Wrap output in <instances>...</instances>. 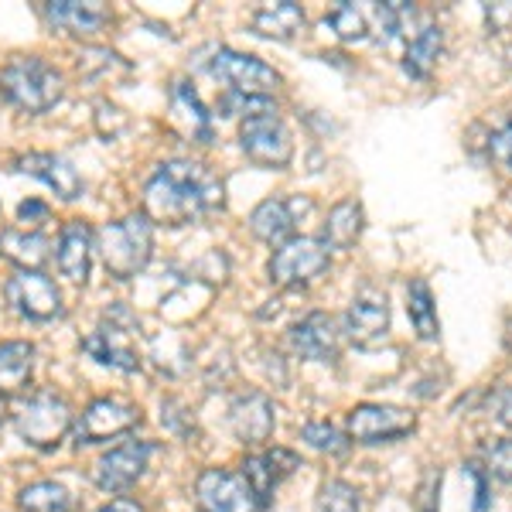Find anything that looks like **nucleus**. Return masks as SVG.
<instances>
[{"label": "nucleus", "mask_w": 512, "mask_h": 512, "mask_svg": "<svg viewBox=\"0 0 512 512\" xmlns=\"http://www.w3.org/2000/svg\"><path fill=\"white\" fill-rule=\"evenodd\" d=\"M127 72V62L120 59L117 52H110V48H93V52H86V59L79 62V72L82 76H106V72Z\"/></svg>", "instance_id": "obj_35"}, {"label": "nucleus", "mask_w": 512, "mask_h": 512, "mask_svg": "<svg viewBox=\"0 0 512 512\" xmlns=\"http://www.w3.org/2000/svg\"><path fill=\"white\" fill-rule=\"evenodd\" d=\"M195 499L202 512H260V499L239 472L205 468L195 482Z\"/></svg>", "instance_id": "obj_10"}, {"label": "nucleus", "mask_w": 512, "mask_h": 512, "mask_svg": "<svg viewBox=\"0 0 512 512\" xmlns=\"http://www.w3.org/2000/svg\"><path fill=\"white\" fill-rule=\"evenodd\" d=\"M0 86L11 106L24 113H48L65 96V79L38 55H14L0 72Z\"/></svg>", "instance_id": "obj_3"}, {"label": "nucleus", "mask_w": 512, "mask_h": 512, "mask_svg": "<svg viewBox=\"0 0 512 512\" xmlns=\"http://www.w3.org/2000/svg\"><path fill=\"white\" fill-rule=\"evenodd\" d=\"M373 18H376V38L383 41V45H390L393 38H400L403 31H407L410 18H414V7L403 4V0H393V4H376Z\"/></svg>", "instance_id": "obj_31"}, {"label": "nucleus", "mask_w": 512, "mask_h": 512, "mask_svg": "<svg viewBox=\"0 0 512 512\" xmlns=\"http://www.w3.org/2000/svg\"><path fill=\"white\" fill-rule=\"evenodd\" d=\"M318 512H362L359 492L349 482H342V478H332L318 492Z\"/></svg>", "instance_id": "obj_34"}, {"label": "nucleus", "mask_w": 512, "mask_h": 512, "mask_svg": "<svg viewBox=\"0 0 512 512\" xmlns=\"http://www.w3.org/2000/svg\"><path fill=\"white\" fill-rule=\"evenodd\" d=\"M362 229H366V212H362V202L355 198H345V202L332 205L325 219V229H321V243L328 250H352L359 243Z\"/></svg>", "instance_id": "obj_24"}, {"label": "nucleus", "mask_w": 512, "mask_h": 512, "mask_svg": "<svg viewBox=\"0 0 512 512\" xmlns=\"http://www.w3.org/2000/svg\"><path fill=\"white\" fill-rule=\"evenodd\" d=\"M31 373H35V345L24 338L0 342V400H11L28 390Z\"/></svg>", "instance_id": "obj_23"}, {"label": "nucleus", "mask_w": 512, "mask_h": 512, "mask_svg": "<svg viewBox=\"0 0 512 512\" xmlns=\"http://www.w3.org/2000/svg\"><path fill=\"white\" fill-rule=\"evenodd\" d=\"M229 427H233L236 441H243V444L270 441V434H274V427H277L270 396L260 393V390L236 396L233 407H229Z\"/></svg>", "instance_id": "obj_16"}, {"label": "nucleus", "mask_w": 512, "mask_h": 512, "mask_svg": "<svg viewBox=\"0 0 512 512\" xmlns=\"http://www.w3.org/2000/svg\"><path fill=\"white\" fill-rule=\"evenodd\" d=\"M407 315L414 332L424 338V342H437L441 338V321H437V304L431 294V284L424 277H414L407 284Z\"/></svg>", "instance_id": "obj_27"}, {"label": "nucleus", "mask_w": 512, "mask_h": 512, "mask_svg": "<svg viewBox=\"0 0 512 512\" xmlns=\"http://www.w3.org/2000/svg\"><path fill=\"white\" fill-rule=\"evenodd\" d=\"M45 18L55 28L69 31V35L89 38L110 24L113 11L106 4H99V0H52V4H45Z\"/></svg>", "instance_id": "obj_19"}, {"label": "nucleus", "mask_w": 512, "mask_h": 512, "mask_svg": "<svg viewBox=\"0 0 512 512\" xmlns=\"http://www.w3.org/2000/svg\"><path fill=\"white\" fill-rule=\"evenodd\" d=\"M297 468H301V458H297L294 451L274 448V451H263V454H250V458L243 461V472L239 475L250 482V489L256 492L260 506H267L277 485L284 482L287 475H294Z\"/></svg>", "instance_id": "obj_18"}, {"label": "nucleus", "mask_w": 512, "mask_h": 512, "mask_svg": "<svg viewBox=\"0 0 512 512\" xmlns=\"http://www.w3.org/2000/svg\"><path fill=\"white\" fill-rule=\"evenodd\" d=\"M444 52V31L437 28V24H427L420 35L407 45V55H403V72H407L410 79H427L434 72L437 59H441Z\"/></svg>", "instance_id": "obj_28"}, {"label": "nucleus", "mask_w": 512, "mask_h": 512, "mask_svg": "<svg viewBox=\"0 0 512 512\" xmlns=\"http://www.w3.org/2000/svg\"><path fill=\"white\" fill-rule=\"evenodd\" d=\"M14 427L24 437V444H31L38 451H52L72 431V410L65 403V396L55 390H35L14 410Z\"/></svg>", "instance_id": "obj_4"}, {"label": "nucleus", "mask_w": 512, "mask_h": 512, "mask_svg": "<svg viewBox=\"0 0 512 512\" xmlns=\"http://www.w3.org/2000/svg\"><path fill=\"white\" fill-rule=\"evenodd\" d=\"M18 222H24V229H31V233H38L45 222H52V209L38 198H28V202L18 205Z\"/></svg>", "instance_id": "obj_38"}, {"label": "nucleus", "mask_w": 512, "mask_h": 512, "mask_svg": "<svg viewBox=\"0 0 512 512\" xmlns=\"http://www.w3.org/2000/svg\"><path fill=\"white\" fill-rule=\"evenodd\" d=\"M239 147L253 164L260 168H287L294 158V140L287 123L277 117V113H267V117H253L239 123Z\"/></svg>", "instance_id": "obj_8"}, {"label": "nucleus", "mask_w": 512, "mask_h": 512, "mask_svg": "<svg viewBox=\"0 0 512 512\" xmlns=\"http://www.w3.org/2000/svg\"><path fill=\"white\" fill-rule=\"evenodd\" d=\"M4 297L21 318L28 321H52L62 315V294L41 270H14L4 284Z\"/></svg>", "instance_id": "obj_11"}, {"label": "nucleus", "mask_w": 512, "mask_h": 512, "mask_svg": "<svg viewBox=\"0 0 512 512\" xmlns=\"http://www.w3.org/2000/svg\"><path fill=\"white\" fill-rule=\"evenodd\" d=\"M345 431L355 444H386L417 431V414L407 407H390V403H362L349 414Z\"/></svg>", "instance_id": "obj_9"}, {"label": "nucleus", "mask_w": 512, "mask_h": 512, "mask_svg": "<svg viewBox=\"0 0 512 512\" xmlns=\"http://www.w3.org/2000/svg\"><path fill=\"white\" fill-rule=\"evenodd\" d=\"M485 461H489V475L502 478V482H512V441H495L485 451Z\"/></svg>", "instance_id": "obj_37"}, {"label": "nucleus", "mask_w": 512, "mask_h": 512, "mask_svg": "<svg viewBox=\"0 0 512 512\" xmlns=\"http://www.w3.org/2000/svg\"><path fill=\"white\" fill-rule=\"evenodd\" d=\"M93 250L103 260L106 274L117 280H134L154 256V226L144 212L106 222L93 233Z\"/></svg>", "instance_id": "obj_2"}, {"label": "nucleus", "mask_w": 512, "mask_h": 512, "mask_svg": "<svg viewBox=\"0 0 512 512\" xmlns=\"http://www.w3.org/2000/svg\"><path fill=\"white\" fill-rule=\"evenodd\" d=\"M485 410L499 427L512 431V386H495V390L485 396Z\"/></svg>", "instance_id": "obj_36"}, {"label": "nucleus", "mask_w": 512, "mask_h": 512, "mask_svg": "<svg viewBox=\"0 0 512 512\" xmlns=\"http://www.w3.org/2000/svg\"><path fill=\"white\" fill-rule=\"evenodd\" d=\"M140 424V407L120 396H103L93 400L86 410L79 414V420H72V437L76 444H99V441H113V437L130 434Z\"/></svg>", "instance_id": "obj_7"}, {"label": "nucleus", "mask_w": 512, "mask_h": 512, "mask_svg": "<svg viewBox=\"0 0 512 512\" xmlns=\"http://www.w3.org/2000/svg\"><path fill=\"white\" fill-rule=\"evenodd\" d=\"M55 260H59L62 277H69L72 284H86L89 280V267H93V229L82 219H69L62 226Z\"/></svg>", "instance_id": "obj_20"}, {"label": "nucleus", "mask_w": 512, "mask_h": 512, "mask_svg": "<svg viewBox=\"0 0 512 512\" xmlns=\"http://www.w3.org/2000/svg\"><path fill=\"white\" fill-rule=\"evenodd\" d=\"M489 147H492V158H499L502 164L512 168V120L489 137Z\"/></svg>", "instance_id": "obj_39"}, {"label": "nucleus", "mask_w": 512, "mask_h": 512, "mask_svg": "<svg viewBox=\"0 0 512 512\" xmlns=\"http://www.w3.org/2000/svg\"><path fill=\"white\" fill-rule=\"evenodd\" d=\"M342 335L355 349H373L390 335V304L386 297H355L342 315Z\"/></svg>", "instance_id": "obj_13"}, {"label": "nucleus", "mask_w": 512, "mask_h": 512, "mask_svg": "<svg viewBox=\"0 0 512 512\" xmlns=\"http://www.w3.org/2000/svg\"><path fill=\"white\" fill-rule=\"evenodd\" d=\"M96 512H144V506L134 499H113V502H106L103 509H96Z\"/></svg>", "instance_id": "obj_40"}, {"label": "nucleus", "mask_w": 512, "mask_h": 512, "mask_svg": "<svg viewBox=\"0 0 512 512\" xmlns=\"http://www.w3.org/2000/svg\"><path fill=\"white\" fill-rule=\"evenodd\" d=\"M301 437H304V444H311V448L321 454H345L352 448L349 434H342L335 424H328V420H311V424H304Z\"/></svg>", "instance_id": "obj_32"}, {"label": "nucleus", "mask_w": 512, "mask_h": 512, "mask_svg": "<svg viewBox=\"0 0 512 512\" xmlns=\"http://www.w3.org/2000/svg\"><path fill=\"white\" fill-rule=\"evenodd\" d=\"M328 270V246L315 236H294L280 243L267 263L270 284L277 287H301L311 284Z\"/></svg>", "instance_id": "obj_5"}, {"label": "nucleus", "mask_w": 512, "mask_h": 512, "mask_svg": "<svg viewBox=\"0 0 512 512\" xmlns=\"http://www.w3.org/2000/svg\"><path fill=\"white\" fill-rule=\"evenodd\" d=\"M311 205L301 198H263L250 212V233L267 246H280L294 239L297 216H304Z\"/></svg>", "instance_id": "obj_15"}, {"label": "nucleus", "mask_w": 512, "mask_h": 512, "mask_svg": "<svg viewBox=\"0 0 512 512\" xmlns=\"http://www.w3.org/2000/svg\"><path fill=\"white\" fill-rule=\"evenodd\" d=\"M287 342H291V352L297 355V359L332 362L338 355L335 321H332V315H325V311H311V315H304L291 332H287Z\"/></svg>", "instance_id": "obj_17"}, {"label": "nucleus", "mask_w": 512, "mask_h": 512, "mask_svg": "<svg viewBox=\"0 0 512 512\" xmlns=\"http://www.w3.org/2000/svg\"><path fill=\"white\" fill-rule=\"evenodd\" d=\"M168 103H171V127H175L188 144H212V137H216L212 113L205 110V103L198 99L192 82H185V79L171 82Z\"/></svg>", "instance_id": "obj_14"}, {"label": "nucleus", "mask_w": 512, "mask_h": 512, "mask_svg": "<svg viewBox=\"0 0 512 512\" xmlns=\"http://www.w3.org/2000/svg\"><path fill=\"white\" fill-rule=\"evenodd\" d=\"M18 171L38 178V181H45L55 195L65 198V202H72V198L82 195L79 171L72 168L65 158H59V154H24V158L18 161Z\"/></svg>", "instance_id": "obj_22"}, {"label": "nucleus", "mask_w": 512, "mask_h": 512, "mask_svg": "<svg viewBox=\"0 0 512 512\" xmlns=\"http://www.w3.org/2000/svg\"><path fill=\"white\" fill-rule=\"evenodd\" d=\"M18 512H72V495L59 482H35L21 489Z\"/></svg>", "instance_id": "obj_29"}, {"label": "nucleus", "mask_w": 512, "mask_h": 512, "mask_svg": "<svg viewBox=\"0 0 512 512\" xmlns=\"http://www.w3.org/2000/svg\"><path fill=\"white\" fill-rule=\"evenodd\" d=\"M130 332H120L113 325H99L96 332H89L79 342V349L89 355V359L103 362L110 369H120V373H137L140 369V355L130 345Z\"/></svg>", "instance_id": "obj_21"}, {"label": "nucleus", "mask_w": 512, "mask_h": 512, "mask_svg": "<svg viewBox=\"0 0 512 512\" xmlns=\"http://www.w3.org/2000/svg\"><path fill=\"white\" fill-rule=\"evenodd\" d=\"M222 117H243V120H253V117H267V113H277V103L274 96H243V93H226L219 103Z\"/></svg>", "instance_id": "obj_33"}, {"label": "nucleus", "mask_w": 512, "mask_h": 512, "mask_svg": "<svg viewBox=\"0 0 512 512\" xmlns=\"http://www.w3.org/2000/svg\"><path fill=\"white\" fill-rule=\"evenodd\" d=\"M209 76L226 82L229 93H243V96H270L280 86V72L274 65L256 59V55L233 52V48H219L212 55Z\"/></svg>", "instance_id": "obj_6"}, {"label": "nucleus", "mask_w": 512, "mask_h": 512, "mask_svg": "<svg viewBox=\"0 0 512 512\" xmlns=\"http://www.w3.org/2000/svg\"><path fill=\"white\" fill-rule=\"evenodd\" d=\"M147 461H151V444L147 441H123L96 461L93 478H96L99 489L110 492V495L127 492V489H134L137 478L147 472Z\"/></svg>", "instance_id": "obj_12"}, {"label": "nucleus", "mask_w": 512, "mask_h": 512, "mask_svg": "<svg viewBox=\"0 0 512 512\" xmlns=\"http://www.w3.org/2000/svg\"><path fill=\"white\" fill-rule=\"evenodd\" d=\"M325 24L335 31L338 41H366L369 38V18H366V11H359V7L349 4V0H342V4H338L335 11L325 18Z\"/></svg>", "instance_id": "obj_30"}, {"label": "nucleus", "mask_w": 512, "mask_h": 512, "mask_svg": "<svg viewBox=\"0 0 512 512\" xmlns=\"http://www.w3.org/2000/svg\"><path fill=\"white\" fill-rule=\"evenodd\" d=\"M304 28V11L294 0H280V4H263L253 14V31L263 38H277V41H291L301 35Z\"/></svg>", "instance_id": "obj_25"}, {"label": "nucleus", "mask_w": 512, "mask_h": 512, "mask_svg": "<svg viewBox=\"0 0 512 512\" xmlns=\"http://www.w3.org/2000/svg\"><path fill=\"white\" fill-rule=\"evenodd\" d=\"M0 256L14 263L18 270H41L48 263V239L31 229H7L0 233Z\"/></svg>", "instance_id": "obj_26"}, {"label": "nucleus", "mask_w": 512, "mask_h": 512, "mask_svg": "<svg viewBox=\"0 0 512 512\" xmlns=\"http://www.w3.org/2000/svg\"><path fill=\"white\" fill-rule=\"evenodd\" d=\"M226 202V188L198 161H168L144 188V216L151 226H192L216 216Z\"/></svg>", "instance_id": "obj_1"}]
</instances>
